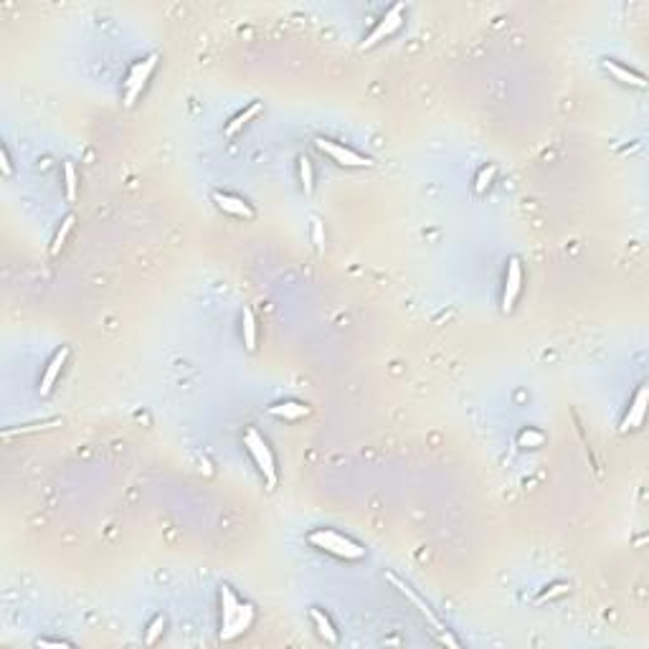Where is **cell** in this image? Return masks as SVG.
Instances as JSON below:
<instances>
[{
	"label": "cell",
	"mask_w": 649,
	"mask_h": 649,
	"mask_svg": "<svg viewBox=\"0 0 649 649\" xmlns=\"http://www.w3.org/2000/svg\"><path fill=\"white\" fill-rule=\"evenodd\" d=\"M256 611L249 601L238 598V593L231 586L218 589V639L221 642H233L241 634H246L254 626Z\"/></svg>",
	"instance_id": "obj_1"
},
{
	"label": "cell",
	"mask_w": 649,
	"mask_h": 649,
	"mask_svg": "<svg viewBox=\"0 0 649 649\" xmlns=\"http://www.w3.org/2000/svg\"><path fill=\"white\" fill-rule=\"evenodd\" d=\"M307 543L312 548L322 553H330V556L340 558V561H363L365 558V548L353 540L350 535L340 533V530H332V527H317V530H310L307 533Z\"/></svg>",
	"instance_id": "obj_2"
},
{
	"label": "cell",
	"mask_w": 649,
	"mask_h": 649,
	"mask_svg": "<svg viewBox=\"0 0 649 649\" xmlns=\"http://www.w3.org/2000/svg\"><path fill=\"white\" fill-rule=\"evenodd\" d=\"M243 446H246V452L251 454V459H254V464H256V470H259V475L264 477L267 487H269V490H274V487H277V482H279L277 457H274L272 446H269V441L264 439V434H259L254 426H249V429L243 431Z\"/></svg>",
	"instance_id": "obj_3"
},
{
	"label": "cell",
	"mask_w": 649,
	"mask_h": 649,
	"mask_svg": "<svg viewBox=\"0 0 649 649\" xmlns=\"http://www.w3.org/2000/svg\"><path fill=\"white\" fill-rule=\"evenodd\" d=\"M386 579H389L391 584H394L396 589H399V591L403 593V596L408 598V601H411L413 606H416V611L423 616V619H426V624H429L431 629H434L436 639H439L441 644H446V647H452V649H459V647H462V644H459V639H454L452 634H449V629H446V626H444V621H441L439 616H436L434 611H431V606H429V603L423 601V598L418 596L416 591H413L411 586L406 584V581H401L396 574H386Z\"/></svg>",
	"instance_id": "obj_4"
},
{
	"label": "cell",
	"mask_w": 649,
	"mask_h": 649,
	"mask_svg": "<svg viewBox=\"0 0 649 649\" xmlns=\"http://www.w3.org/2000/svg\"><path fill=\"white\" fill-rule=\"evenodd\" d=\"M157 61H160V56H157V53H150V56L139 58L137 64H132L127 79L122 84V102H125V107H134V102L142 97V92H145L147 81H150Z\"/></svg>",
	"instance_id": "obj_5"
},
{
	"label": "cell",
	"mask_w": 649,
	"mask_h": 649,
	"mask_svg": "<svg viewBox=\"0 0 649 649\" xmlns=\"http://www.w3.org/2000/svg\"><path fill=\"white\" fill-rule=\"evenodd\" d=\"M403 21H406V6H403V3H396V6H391L389 11L381 16V21L373 26L371 33L360 41V51H368V48L378 46L381 41L391 38V36H394L396 31L403 26Z\"/></svg>",
	"instance_id": "obj_6"
},
{
	"label": "cell",
	"mask_w": 649,
	"mask_h": 649,
	"mask_svg": "<svg viewBox=\"0 0 649 649\" xmlns=\"http://www.w3.org/2000/svg\"><path fill=\"white\" fill-rule=\"evenodd\" d=\"M315 147H317L322 155H327L332 162L342 165V168H368L371 160L363 157L360 152H355L353 147H345L335 139H327V137H315Z\"/></svg>",
	"instance_id": "obj_7"
},
{
	"label": "cell",
	"mask_w": 649,
	"mask_h": 649,
	"mask_svg": "<svg viewBox=\"0 0 649 649\" xmlns=\"http://www.w3.org/2000/svg\"><path fill=\"white\" fill-rule=\"evenodd\" d=\"M522 261L517 256L507 259V267H505V284H502V312H512L515 310V302L522 292Z\"/></svg>",
	"instance_id": "obj_8"
},
{
	"label": "cell",
	"mask_w": 649,
	"mask_h": 649,
	"mask_svg": "<svg viewBox=\"0 0 649 649\" xmlns=\"http://www.w3.org/2000/svg\"><path fill=\"white\" fill-rule=\"evenodd\" d=\"M647 406H649V391L647 386H639L637 394H634L632 403L626 408L624 418L619 423V431L621 434H629V431H637L639 426L644 423V416H647Z\"/></svg>",
	"instance_id": "obj_9"
},
{
	"label": "cell",
	"mask_w": 649,
	"mask_h": 649,
	"mask_svg": "<svg viewBox=\"0 0 649 649\" xmlns=\"http://www.w3.org/2000/svg\"><path fill=\"white\" fill-rule=\"evenodd\" d=\"M213 203H216V209H218V211H223V213H228V216H236V218L251 221L256 216L254 209H251L249 203L243 201L241 196H233V193L216 191L213 193Z\"/></svg>",
	"instance_id": "obj_10"
},
{
	"label": "cell",
	"mask_w": 649,
	"mask_h": 649,
	"mask_svg": "<svg viewBox=\"0 0 649 649\" xmlns=\"http://www.w3.org/2000/svg\"><path fill=\"white\" fill-rule=\"evenodd\" d=\"M66 360H69V348H58L56 353H53V358L48 360L46 371H43V376H41V383H38V394L41 396H48L53 391V386H56L58 376H61V371H64Z\"/></svg>",
	"instance_id": "obj_11"
},
{
	"label": "cell",
	"mask_w": 649,
	"mask_h": 649,
	"mask_svg": "<svg viewBox=\"0 0 649 649\" xmlns=\"http://www.w3.org/2000/svg\"><path fill=\"white\" fill-rule=\"evenodd\" d=\"M601 66H603V71H608V74L614 76L616 81H621V84H626V87H632V89H647V79H644L642 74L632 71L629 66L619 64V61H614V58H603Z\"/></svg>",
	"instance_id": "obj_12"
},
{
	"label": "cell",
	"mask_w": 649,
	"mask_h": 649,
	"mask_svg": "<svg viewBox=\"0 0 649 649\" xmlns=\"http://www.w3.org/2000/svg\"><path fill=\"white\" fill-rule=\"evenodd\" d=\"M269 413L284 421H300V418L310 416V406L300 403V401H282V403L269 406Z\"/></svg>",
	"instance_id": "obj_13"
},
{
	"label": "cell",
	"mask_w": 649,
	"mask_h": 649,
	"mask_svg": "<svg viewBox=\"0 0 649 649\" xmlns=\"http://www.w3.org/2000/svg\"><path fill=\"white\" fill-rule=\"evenodd\" d=\"M310 619H312V624H315V629H317V634H320V637H322L327 644H337V642H340V634H337V629L332 626L330 616L324 614V611H322L320 606H312V608H310Z\"/></svg>",
	"instance_id": "obj_14"
},
{
	"label": "cell",
	"mask_w": 649,
	"mask_h": 649,
	"mask_svg": "<svg viewBox=\"0 0 649 649\" xmlns=\"http://www.w3.org/2000/svg\"><path fill=\"white\" fill-rule=\"evenodd\" d=\"M261 110H264V107H261V102H251V105L246 107V110H241L236 117H233L231 122H228L226 130H223V134H226V137H233V134H236L238 130H243V125H249V122L254 120V117H259V115H261Z\"/></svg>",
	"instance_id": "obj_15"
},
{
	"label": "cell",
	"mask_w": 649,
	"mask_h": 649,
	"mask_svg": "<svg viewBox=\"0 0 649 649\" xmlns=\"http://www.w3.org/2000/svg\"><path fill=\"white\" fill-rule=\"evenodd\" d=\"M241 332H243V345L249 353L256 350V317L251 312V307H243L241 312Z\"/></svg>",
	"instance_id": "obj_16"
},
{
	"label": "cell",
	"mask_w": 649,
	"mask_h": 649,
	"mask_svg": "<svg viewBox=\"0 0 649 649\" xmlns=\"http://www.w3.org/2000/svg\"><path fill=\"white\" fill-rule=\"evenodd\" d=\"M61 426L58 418H51V421H41V423H26V426H16V429H6L3 436L6 439H13V436H23V434H36V431H48V429H56Z\"/></svg>",
	"instance_id": "obj_17"
},
{
	"label": "cell",
	"mask_w": 649,
	"mask_h": 649,
	"mask_svg": "<svg viewBox=\"0 0 649 649\" xmlns=\"http://www.w3.org/2000/svg\"><path fill=\"white\" fill-rule=\"evenodd\" d=\"M297 168H300V183H302V191L312 193L315 191V170H312V160L307 155H300L297 157Z\"/></svg>",
	"instance_id": "obj_18"
},
{
	"label": "cell",
	"mask_w": 649,
	"mask_h": 649,
	"mask_svg": "<svg viewBox=\"0 0 649 649\" xmlns=\"http://www.w3.org/2000/svg\"><path fill=\"white\" fill-rule=\"evenodd\" d=\"M74 216H64V221H61V226L56 228V236H53V241H51V256H56L58 251L64 249V243H66V236L71 233V228H74Z\"/></svg>",
	"instance_id": "obj_19"
},
{
	"label": "cell",
	"mask_w": 649,
	"mask_h": 649,
	"mask_svg": "<svg viewBox=\"0 0 649 649\" xmlns=\"http://www.w3.org/2000/svg\"><path fill=\"white\" fill-rule=\"evenodd\" d=\"M495 175H497V165H485V168L477 173V180H475V193L477 196H485L487 193V188L492 186V180H495Z\"/></svg>",
	"instance_id": "obj_20"
},
{
	"label": "cell",
	"mask_w": 649,
	"mask_h": 649,
	"mask_svg": "<svg viewBox=\"0 0 649 649\" xmlns=\"http://www.w3.org/2000/svg\"><path fill=\"white\" fill-rule=\"evenodd\" d=\"M76 188H79V175H76L74 162L66 160L64 162V193H66L69 201H74L76 198Z\"/></svg>",
	"instance_id": "obj_21"
},
{
	"label": "cell",
	"mask_w": 649,
	"mask_h": 649,
	"mask_svg": "<svg viewBox=\"0 0 649 649\" xmlns=\"http://www.w3.org/2000/svg\"><path fill=\"white\" fill-rule=\"evenodd\" d=\"M517 444L535 449V446H543L545 444V434H543V431H538V429H522L520 434H517Z\"/></svg>",
	"instance_id": "obj_22"
},
{
	"label": "cell",
	"mask_w": 649,
	"mask_h": 649,
	"mask_svg": "<svg viewBox=\"0 0 649 649\" xmlns=\"http://www.w3.org/2000/svg\"><path fill=\"white\" fill-rule=\"evenodd\" d=\"M165 624H168V619L162 614H157L155 619L150 621V626H147V632H145V642L147 644H155L157 639L162 637V632H165Z\"/></svg>",
	"instance_id": "obj_23"
},
{
	"label": "cell",
	"mask_w": 649,
	"mask_h": 649,
	"mask_svg": "<svg viewBox=\"0 0 649 649\" xmlns=\"http://www.w3.org/2000/svg\"><path fill=\"white\" fill-rule=\"evenodd\" d=\"M568 591H571V586H568V584H553V586H548L545 591H540V593H538L535 603H545V601H551V598L566 596Z\"/></svg>",
	"instance_id": "obj_24"
},
{
	"label": "cell",
	"mask_w": 649,
	"mask_h": 649,
	"mask_svg": "<svg viewBox=\"0 0 649 649\" xmlns=\"http://www.w3.org/2000/svg\"><path fill=\"white\" fill-rule=\"evenodd\" d=\"M312 241L317 246V251L322 254L324 251V233H322V223L320 221H312Z\"/></svg>",
	"instance_id": "obj_25"
},
{
	"label": "cell",
	"mask_w": 649,
	"mask_h": 649,
	"mask_svg": "<svg viewBox=\"0 0 649 649\" xmlns=\"http://www.w3.org/2000/svg\"><path fill=\"white\" fill-rule=\"evenodd\" d=\"M36 647H41V649H46V647L64 649V647H71V642H64V639H38V642H36Z\"/></svg>",
	"instance_id": "obj_26"
},
{
	"label": "cell",
	"mask_w": 649,
	"mask_h": 649,
	"mask_svg": "<svg viewBox=\"0 0 649 649\" xmlns=\"http://www.w3.org/2000/svg\"><path fill=\"white\" fill-rule=\"evenodd\" d=\"M0 162H3V173L11 175L13 165H11V157H8V147H0Z\"/></svg>",
	"instance_id": "obj_27"
}]
</instances>
